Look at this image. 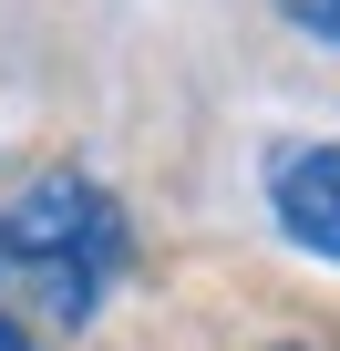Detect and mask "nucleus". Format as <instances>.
<instances>
[{"instance_id":"nucleus-2","label":"nucleus","mask_w":340,"mask_h":351,"mask_svg":"<svg viewBox=\"0 0 340 351\" xmlns=\"http://www.w3.org/2000/svg\"><path fill=\"white\" fill-rule=\"evenodd\" d=\"M268 217H278L309 258L340 269V145H330V134H299V145L268 155Z\"/></svg>"},{"instance_id":"nucleus-1","label":"nucleus","mask_w":340,"mask_h":351,"mask_svg":"<svg viewBox=\"0 0 340 351\" xmlns=\"http://www.w3.org/2000/svg\"><path fill=\"white\" fill-rule=\"evenodd\" d=\"M124 258H134L124 207L73 165H52V176L0 197V310L21 330H31V310L52 330H83L103 310V289L124 279Z\"/></svg>"},{"instance_id":"nucleus-4","label":"nucleus","mask_w":340,"mask_h":351,"mask_svg":"<svg viewBox=\"0 0 340 351\" xmlns=\"http://www.w3.org/2000/svg\"><path fill=\"white\" fill-rule=\"evenodd\" d=\"M0 351H42V330H21L11 310H0Z\"/></svg>"},{"instance_id":"nucleus-3","label":"nucleus","mask_w":340,"mask_h":351,"mask_svg":"<svg viewBox=\"0 0 340 351\" xmlns=\"http://www.w3.org/2000/svg\"><path fill=\"white\" fill-rule=\"evenodd\" d=\"M289 21L319 32V42H340V0H289Z\"/></svg>"}]
</instances>
